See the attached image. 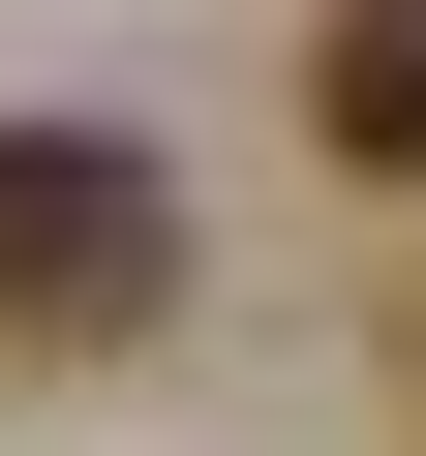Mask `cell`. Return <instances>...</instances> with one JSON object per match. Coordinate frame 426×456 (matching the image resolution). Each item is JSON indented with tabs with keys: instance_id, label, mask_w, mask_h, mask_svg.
Masks as SVG:
<instances>
[{
	"instance_id": "1",
	"label": "cell",
	"mask_w": 426,
	"mask_h": 456,
	"mask_svg": "<svg viewBox=\"0 0 426 456\" xmlns=\"http://www.w3.org/2000/svg\"><path fill=\"white\" fill-rule=\"evenodd\" d=\"M183 305V183L122 122H0V365H92Z\"/></svg>"
},
{
	"instance_id": "2",
	"label": "cell",
	"mask_w": 426,
	"mask_h": 456,
	"mask_svg": "<svg viewBox=\"0 0 426 456\" xmlns=\"http://www.w3.org/2000/svg\"><path fill=\"white\" fill-rule=\"evenodd\" d=\"M305 122L365 183H426V0H335V31H305Z\"/></svg>"
}]
</instances>
